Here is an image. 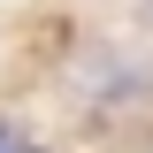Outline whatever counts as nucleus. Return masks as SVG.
Listing matches in <instances>:
<instances>
[{"label": "nucleus", "instance_id": "obj_1", "mask_svg": "<svg viewBox=\"0 0 153 153\" xmlns=\"http://www.w3.org/2000/svg\"><path fill=\"white\" fill-rule=\"evenodd\" d=\"M0 153H38V146H23L16 130H0Z\"/></svg>", "mask_w": 153, "mask_h": 153}]
</instances>
